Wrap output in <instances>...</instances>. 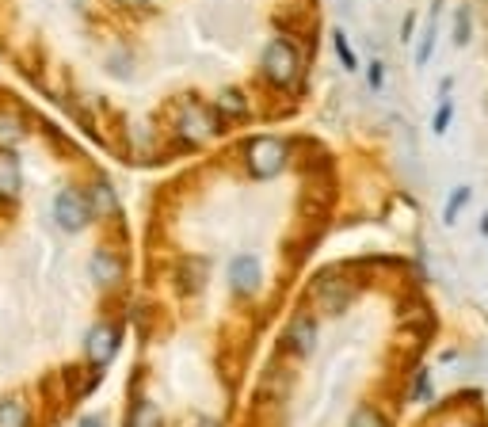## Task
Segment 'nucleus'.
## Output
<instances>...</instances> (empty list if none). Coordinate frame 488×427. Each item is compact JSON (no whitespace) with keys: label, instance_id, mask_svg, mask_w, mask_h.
<instances>
[{"label":"nucleus","instance_id":"f257e3e1","mask_svg":"<svg viewBox=\"0 0 488 427\" xmlns=\"http://www.w3.org/2000/svg\"><path fill=\"white\" fill-rule=\"evenodd\" d=\"M260 69H264V80L271 84L275 92H294L302 84V73H306V50H302V42L294 38L290 31H275L267 38V47H264Z\"/></svg>","mask_w":488,"mask_h":427},{"label":"nucleus","instance_id":"f03ea898","mask_svg":"<svg viewBox=\"0 0 488 427\" xmlns=\"http://www.w3.org/2000/svg\"><path fill=\"white\" fill-rule=\"evenodd\" d=\"M241 157H244L248 180L267 183V180H275L290 164V141L286 138H275V134H256V138L244 141Z\"/></svg>","mask_w":488,"mask_h":427},{"label":"nucleus","instance_id":"7ed1b4c3","mask_svg":"<svg viewBox=\"0 0 488 427\" xmlns=\"http://www.w3.org/2000/svg\"><path fill=\"white\" fill-rule=\"evenodd\" d=\"M309 297L317 302V309H321V313H332V317H336V313H348L351 302H355V283L348 279L344 271L328 267V271H321V275H313Z\"/></svg>","mask_w":488,"mask_h":427},{"label":"nucleus","instance_id":"20e7f679","mask_svg":"<svg viewBox=\"0 0 488 427\" xmlns=\"http://www.w3.org/2000/svg\"><path fill=\"white\" fill-rule=\"evenodd\" d=\"M222 119H218V111L214 107H206V103H199L195 96H187L183 99V111H180V119H176V130H180V138L187 141V145H202V141H210L218 130H222Z\"/></svg>","mask_w":488,"mask_h":427},{"label":"nucleus","instance_id":"39448f33","mask_svg":"<svg viewBox=\"0 0 488 427\" xmlns=\"http://www.w3.org/2000/svg\"><path fill=\"white\" fill-rule=\"evenodd\" d=\"M96 218L92 206H88V195L80 187H61L57 199H54V222L66 229V233H80L88 229V222Z\"/></svg>","mask_w":488,"mask_h":427},{"label":"nucleus","instance_id":"423d86ee","mask_svg":"<svg viewBox=\"0 0 488 427\" xmlns=\"http://www.w3.org/2000/svg\"><path fill=\"white\" fill-rule=\"evenodd\" d=\"M264 286V260L252 252H237L229 260V290L233 297H241V302H248V297H256Z\"/></svg>","mask_w":488,"mask_h":427},{"label":"nucleus","instance_id":"0eeeda50","mask_svg":"<svg viewBox=\"0 0 488 427\" xmlns=\"http://www.w3.org/2000/svg\"><path fill=\"white\" fill-rule=\"evenodd\" d=\"M317 344H321V325H317V317L313 313H294L286 332H283V351L290 359H309L317 351Z\"/></svg>","mask_w":488,"mask_h":427},{"label":"nucleus","instance_id":"6e6552de","mask_svg":"<svg viewBox=\"0 0 488 427\" xmlns=\"http://www.w3.org/2000/svg\"><path fill=\"white\" fill-rule=\"evenodd\" d=\"M119 344H122L119 325H108V320H99V325H92L88 339H84V351H88V362H92V367L103 370V367H108V362L115 359Z\"/></svg>","mask_w":488,"mask_h":427},{"label":"nucleus","instance_id":"1a4fd4ad","mask_svg":"<svg viewBox=\"0 0 488 427\" xmlns=\"http://www.w3.org/2000/svg\"><path fill=\"white\" fill-rule=\"evenodd\" d=\"M206 279H210V264L202 255H183L180 267H176V290L183 297H199L206 290Z\"/></svg>","mask_w":488,"mask_h":427},{"label":"nucleus","instance_id":"9d476101","mask_svg":"<svg viewBox=\"0 0 488 427\" xmlns=\"http://www.w3.org/2000/svg\"><path fill=\"white\" fill-rule=\"evenodd\" d=\"M122 255L119 252H111V248H96V255H92V279H96V286H115V283H122Z\"/></svg>","mask_w":488,"mask_h":427},{"label":"nucleus","instance_id":"9b49d317","mask_svg":"<svg viewBox=\"0 0 488 427\" xmlns=\"http://www.w3.org/2000/svg\"><path fill=\"white\" fill-rule=\"evenodd\" d=\"M210 107L218 111L222 122H244L248 119V96H244V89H222Z\"/></svg>","mask_w":488,"mask_h":427},{"label":"nucleus","instance_id":"f8f14e48","mask_svg":"<svg viewBox=\"0 0 488 427\" xmlns=\"http://www.w3.org/2000/svg\"><path fill=\"white\" fill-rule=\"evenodd\" d=\"M19 187H24V176H19L16 153H0V199L12 203L19 195Z\"/></svg>","mask_w":488,"mask_h":427},{"label":"nucleus","instance_id":"ddd939ff","mask_svg":"<svg viewBox=\"0 0 488 427\" xmlns=\"http://www.w3.org/2000/svg\"><path fill=\"white\" fill-rule=\"evenodd\" d=\"M435 42H439V24L435 19H423V27L416 31V69H423L435 57Z\"/></svg>","mask_w":488,"mask_h":427},{"label":"nucleus","instance_id":"4468645a","mask_svg":"<svg viewBox=\"0 0 488 427\" xmlns=\"http://www.w3.org/2000/svg\"><path fill=\"white\" fill-rule=\"evenodd\" d=\"M470 199H473V183H458L447 195V206H442V225H454L462 218V210L470 206Z\"/></svg>","mask_w":488,"mask_h":427},{"label":"nucleus","instance_id":"2eb2a0df","mask_svg":"<svg viewBox=\"0 0 488 427\" xmlns=\"http://www.w3.org/2000/svg\"><path fill=\"white\" fill-rule=\"evenodd\" d=\"M84 195H88L92 214H119V199H115V191H111L108 180H96V187L84 191Z\"/></svg>","mask_w":488,"mask_h":427},{"label":"nucleus","instance_id":"dca6fc26","mask_svg":"<svg viewBox=\"0 0 488 427\" xmlns=\"http://www.w3.org/2000/svg\"><path fill=\"white\" fill-rule=\"evenodd\" d=\"M332 50H336V57H339V66H344L348 73H358V54H355V47H351V38H348V31L344 27H332Z\"/></svg>","mask_w":488,"mask_h":427},{"label":"nucleus","instance_id":"f3484780","mask_svg":"<svg viewBox=\"0 0 488 427\" xmlns=\"http://www.w3.org/2000/svg\"><path fill=\"white\" fill-rule=\"evenodd\" d=\"M126 427H164V412L157 409L153 401H138L130 409V420H126Z\"/></svg>","mask_w":488,"mask_h":427},{"label":"nucleus","instance_id":"a211bd4d","mask_svg":"<svg viewBox=\"0 0 488 427\" xmlns=\"http://www.w3.org/2000/svg\"><path fill=\"white\" fill-rule=\"evenodd\" d=\"M16 141H24V122L8 111H0V153L16 149Z\"/></svg>","mask_w":488,"mask_h":427},{"label":"nucleus","instance_id":"6ab92c4d","mask_svg":"<svg viewBox=\"0 0 488 427\" xmlns=\"http://www.w3.org/2000/svg\"><path fill=\"white\" fill-rule=\"evenodd\" d=\"M348 427H389V420L378 404H358V409L348 416Z\"/></svg>","mask_w":488,"mask_h":427},{"label":"nucleus","instance_id":"aec40b11","mask_svg":"<svg viewBox=\"0 0 488 427\" xmlns=\"http://www.w3.org/2000/svg\"><path fill=\"white\" fill-rule=\"evenodd\" d=\"M470 38H473V8L470 5H458L454 12V47H470Z\"/></svg>","mask_w":488,"mask_h":427},{"label":"nucleus","instance_id":"412c9836","mask_svg":"<svg viewBox=\"0 0 488 427\" xmlns=\"http://www.w3.org/2000/svg\"><path fill=\"white\" fill-rule=\"evenodd\" d=\"M0 427H31V416L19 401H0Z\"/></svg>","mask_w":488,"mask_h":427},{"label":"nucleus","instance_id":"4be33fe9","mask_svg":"<svg viewBox=\"0 0 488 427\" xmlns=\"http://www.w3.org/2000/svg\"><path fill=\"white\" fill-rule=\"evenodd\" d=\"M454 115H458V107H454V99H439V107H435V115H431V134H447L451 130V122H454Z\"/></svg>","mask_w":488,"mask_h":427},{"label":"nucleus","instance_id":"5701e85b","mask_svg":"<svg viewBox=\"0 0 488 427\" xmlns=\"http://www.w3.org/2000/svg\"><path fill=\"white\" fill-rule=\"evenodd\" d=\"M416 404H428L431 397H435V381H431V370L423 367V370H416V378H412V393H409Z\"/></svg>","mask_w":488,"mask_h":427},{"label":"nucleus","instance_id":"b1692460","mask_svg":"<svg viewBox=\"0 0 488 427\" xmlns=\"http://www.w3.org/2000/svg\"><path fill=\"white\" fill-rule=\"evenodd\" d=\"M367 89H370V92H381V89H386V61H381V57H370V61H367Z\"/></svg>","mask_w":488,"mask_h":427},{"label":"nucleus","instance_id":"393cba45","mask_svg":"<svg viewBox=\"0 0 488 427\" xmlns=\"http://www.w3.org/2000/svg\"><path fill=\"white\" fill-rule=\"evenodd\" d=\"M416 31H420V12H416V8H409V12H405V24H400V38L412 42V38H416Z\"/></svg>","mask_w":488,"mask_h":427},{"label":"nucleus","instance_id":"a878e982","mask_svg":"<svg viewBox=\"0 0 488 427\" xmlns=\"http://www.w3.org/2000/svg\"><path fill=\"white\" fill-rule=\"evenodd\" d=\"M451 92H454V77H442L439 80V99H451Z\"/></svg>","mask_w":488,"mask_h":427},{"label":"nucleus","instance_id":"bb28decb","mask_svg":"<svg viewBox=\"0 0 488 427\" xmlns=\"http://www.w3.org/2000/svg\"><path fill=\"white\" fill-rule=\"evenodd\" d=\"M442 5H447V0H431V12H428V19H435V24H439V16H442Z\"/></svg>","mask_w":488,"mask_h":427},{"label":"nucleus","instance_id":"cd10ccee","mask_svg":"<svg viewBox=\"0 0 488 427\" xmlns=\"http://www.w3.org/2000/svg\"><path fill=\"white\" fill-rule=\"evenodd\" d=\"M77 427H108V423H103V420H99V416H84V420H80V423H77Z\"/></svg>","mask_w":488,"mask_h":427},{"label":"nucleus","instance_id":"c85d7f7f","mask_svg":"<svg viewBox=\"0 0 488 427\" xmlns=\"http://www.w3.org/2000/svg\"><path fill=\"white\" fill-rule=\"evenodd\" d=\"M119 5H126V8H145L150 0H119Z\"/></svg>","mask_w":488,"mask_h":427},{"label":"nucleus","instance_id":"c756f323","mask_svg":"<svg viewBox=\"0 0 488 427\" xmlns=\"http://www.w3.org/2000/svg\"><path fill=\"white\" fill-rule=\"evenodd\" d=\"M481 237H488V210L481 214Z\"/></svg>","mask_w":488,"mask_h":427},{"label":"nucleus","instance_id":"7c9ffc66","mask_svg":"<svg viewBox=\"0 0 488 427\" xmlns=\"http://www.w3.org/2000/svg\"><path fill=\"white\" fill-rule=\"evenodd\" d=\"M199 427H218V420H210V416H202V420H199Z\"/></svg>","mask_w":488,"mask_h":427}]
</instances>
